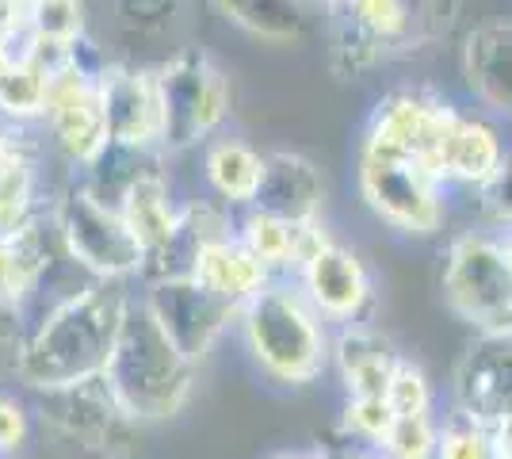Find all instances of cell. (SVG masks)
<instances>
[{"instance_id":"6da1fadb","label":"cell","mask_w":512,"mask_h":459,"mask_svg":"<svg viewBox=\"0 0 512 459\" xmlns=\"http://www.w3.org/2000/svg\"><path fill=\"white\" fill-rule=\"evenodd\" d=\"M130 299L134 291L127 284L92 280L77 295L50 306L23 333L16 379L35 394L69 391L104 379Z\"/></svg>"},{"instance_id":"7a4b0ae2","label":"cell","mask_w":512,"mask_h":459,"mask_svg":"<svg viewBox=\"0 0 512 459\" xmlns=\"http://www.w3.org/2000/svg\"><path fill=\"white\" fill-rule=\"evenodd\" d=\"M241 341L260 372L283 387H306L333 364V333L299 280H272L241 306Z\"/></svg>"},{"instance_id":"3957f363","label":"cell","mask_w":512,"mask_h":459,"mask_svg":"<svg viewBox=\"0 0 512 459\" xmlns=\"http://www.w3.org/2000/svg\"><path fill=\"white\" fill-rule=\"evenodd\" d=\"M104 383L134 425L165 421V417L180 414L184 402L192 398L195 364L172 345L169 333L157 326L142 295L130 299Z\"/></svg>"},{"instance_id":"277c9868","label":"cell","mask_w":512,"mask_h":459,"mask_svg":"<svg viewBox=\"0 0 512 459\" xmlns=\"http://www.w3.org/2000/svg\"><path fill=\"white\" fill-rule=\"evenodd\" d=\"M440 291L448 310L474 329V337L512 333V261L493 226L463 230L448 241Z\"/></svg>"},{"instance_id":"5b68a950","label":"cell","mask_w":512,"mask_h":459,"mask_svg":"<svg viewBox=\"0 0 512 459\" xmlns=\"http://www.w3.org/2000/svg\"><path fill=\"white\" fill-rule=\"evenodd\" d=\"M333 20V69L352 77L413 54L436 35L440 0H352Z\"/></svg>"},{"instance_id":"8992f818","label":"cell","mask_w":512,"mask_h":459,"mask_svg":"<svg viewBox=\"0 0 512 459\" xmlns=\"http://www.w3.org/2000/svg\"><path fill=\"white\" fill-rule=\"evenodd\" d=\"M50 219L58 226V238H62L69 261L77 264L88 280L127 284L130 276L146 272V249L130 234L123 215L100 203L81 180H73L62 196L54 199Z\"/></svg>"},{"instance_id":"52a82bcc","label":"cell","mask_w":512,"mask_h":459,"mask_svg":"<svg viewBox=\"0 0 512 459\" xmlns=\"http://www.w3.org/2000/svg\"><path fill=\"white\" fill-rule=\"evenodd\" d=\"M161 92V150L180 153L211 138L230 115V81L203 46L176 50L157 69Z\"/></svg>"},{"instance_id":"ba28073f","label":"cell","mask_w":512,"mask_h":459,"mask_svg":"<svg viewBox=\"0 0 512 459\" xmlns=\"http://www.w3.org/2000/svg\"><path fill=\"white\" fill-rule=\"evenodd\" d=\"M451 100L425 92V88H398L383 96L367 127H363L360 157H383V161H417L428 173L440 176V157L448 146V134L459 119ZM444 180V176H440Z\"/></svg>"},{"instance_id":"9c48e42d","label":"cell","mask_w":512,"mask_h":459,"mask_svg":"<svg viewBox=\"0 0 512 459\" xmlns=\"http://www.w3.org/2000/svg\"><path fill=\"white\" fill-rule=\"evenodd\" d=\"M448 184L417 161L360 157V196L367 211L406 238H436L448 222Z\"/></svg>"},{"instance_id":"30bf717a","label":"cell","mask_w":512,"mask_h":459,"mask_svg":"<svg viewBox=\"0 0 512 459\" xmlns=\"http://www.w3.org/2000/svg\"><path fill=\"white\" fill-rule=\"evenodd\" d=\"M142 303L150 306L157 326L169 333V341L192 364H199L214 349V341L241 318V306L218 299L214 291L195 284L192 276L188 280H153L142 291Z\"/></svg>"},{"instance_id":"8fae6325","label":"cell","mask_w":512,"mask_h":459,"mask_svg":"<svg viewBox=\"0 0 512 459\" xmlns=\"http://www.w3.org/2000/svg\"><path fill=\"white\" fill-rule=\"evenodd\" d=\"M46 127L54 146L62 150L65 161L81 165L96 161L107 142L104 96H100V77H88L85 69L65 66L50 77L46 92Z\"/></svg>"},{"instance_id":"7c38bea8","label":"cell","mask_w":512,"mask_h":459,"mask_svg":"<svg viewBox=\"0 0 512 459\" xmlns=\"http://www.w3.org/2000/svg\"><path fill=\"white\" fill-rule=\"evenodd\" d=\"M299 287L333 329L367 326L375 314V299H379L363 257L348 245H337V241L302 268Z\"/></svg>"},{"instance_id":"4fadbf2b","label":"cell","mask_w":512,"mask_h":459,"mask_svg":"<svg viewBox=\"0 0 512 459\" xmlns=\"http://www.w3.org/2000/svg\"><path fill=\"white\" fill-rule=\"evenodd\" d=\"M43 398V417L62 433L65 440L81 444L85 452L96 456H119L115 444H130V421L119 402L111 398L104 379L85 383V387H69V391L39 394Z\"/></svg>"},{"instance_id":"5bb4252c","label":"cell","mask_w":512,"mask_h":459,"mask_svg":"<svg viewBox=\"0 0 512 459\" xmlns=\"http://www.w3.org/2000/svg\"><path fill=\"white\" fill-rule=\"evenodd\" d=\"M451 406L486 425L512 417V333L470 341L451 375Z\"/></svg>"},{"instance_id":"9a60e30c","label":"cell","mask_w":512,"mask_h":459,"mask_svg":"<svg viewBox=\"0 0 512 459\" xmlns=\"http://www.w3.org/2000/svg\"><path fill=\"white\" fill-rule=\"evenodd\" d=\"M107 138L123 146L161 150V92L157 73L134 66H111L100 77Z\"/></svg>"},{"instance_id":"2e32d148","label":"cell","mask_w":512,"mask_h":459,"mask_svg":"<svg viewBox=\"0 0 512 459\" xmlns=\"http://www.w3.org/2000/svg\"><path fill=\"white\" fill-rule=\"evenodd\" d=\"M509 153L512 146L505 142V134L490 115L459 111V119L448 134V146H444V157H440V176H444V184L486 192L497 180V173L505 169Z\"/></svg>"},{"instance_id":"e0dca14e","label":"cell","mask_w":512,"mask_h":459,"mask_svg":"<svg viewBox=\"0 0 512 459\" xmlns=\"http://www.w3.org/2000/svg\"><path fill=\"white\" fill-rule=\"evenodd\" d=\"M463 81L490 115L512 123V23H482L463 39Z\"/></svg>"},{"instance_id":"ac0fdd59","label":"cell","mask_w":512,"mask_h":459,"mask_svg":"<svg viewBox=\"0 0 512 459\" xmlns=\"http://www.w3.org/2000/svg\"><path fill=\"white\" fill-rule=\"evenodd\" d=\"M321 199H325V180L314 161L287 150L264 157V180L253 199L256 211L302 226V222H318Z\"/></svg>"},{"instance_id":"d6986e66","label":"cell","mask_w":512,"mask_h":459,"mask_svg":"<svg viewBox=\"0 0 512 459\" xmlns=\"http://www.w3.org/2000/svg\"><path fill=\"white\" fill-rule=\"evenodd\" d=\"M402 352L371 326H344L333 333V372L341 375L344 398H386Z\"/></svg>"},{"instance_id":"ffe728a7","label":"cell","mask_w":512,"mask_h":459,"mask_svg":"<svg viewBox=\"0 0 512 459\" xmlns=\"http://www.w3.org/2000/svg\"><path fill=\"white\" fill-rule=\"evenodd\" d=\"M192 280L195 284H203L207 291H214L218 299H226V303L245 306L249 299H256L264 287L272 284L276 276L256 261L253 253H249L234 234V238L211 245V249L199 257Z\"/></svg>"},{"instance_id":"44dd1931","label":"cell","mask_w":512,"mask_h":459,"mask_svg":"<svg viewBox=\"0 0 512 459\" xmlns=\"http://www.w3.org/2000/svg\"><path fill=\"white\" fill-rule=\"evenodd\" d=\"M203 173H207L214 199H222L234 211H245L253 207L260 180H264V153H256L241 138H218L203 157Z\"/></svg>"},{"instance_id":"7402d4cb","label":"cell","mask_w":512,"mask_h":459,"mask_svg":"<svg viewBox=\"0 0 512 459\" xmlns=\"http://www.w3.org/2000/svg\"><path fill=\"white\" fill-rule=\"evenodd\" d=\"M35 188H39V161L35 146L23 142V134H8V150L0 157V238L20 234L27 222L39 219L35 211Z\"/></svg>"},{"instance_id":"603a6c76","label":"cell","mask_w":512,"mask_h":459,"mask_svg":"<svg viewBox=\"0 0 512 459\" xmlns=\"http://www.w3.org/2000/svg\"><path fill=\"white\" fill-rule=\"evenodd\" d=\"M123 222L130 226V234L138 238V245L146 249V264L169 245L172 230H176V207H172V192H169V180L161 169L146 173L134 188L127 192L123 207H119Z\"/></svg>"},{"instance_id":"cb8c5ba5","label":"cell","mask_w":512,"mask_h":459,"mask_svg":"<svg viewBox=\"0 0 512 459\" xmlns=\"http://www.w3.org/2000/svg\"><path fill=\"white\" fill-rule=\"evenodd\" d=\"M214 8L268 43H302L310 35V8L306 0H214Z\"/></svg>"},{"instance_id":"d4e9b609","label":"cell","mask_w":512,"mask_h":459,"mask_svg":"<svg viewBox=\"0 0 512 459\" xmlns=\"http://www.w3.org/2000/svg\"><path fill=\"white\" fill-rule=\"evenodd\" d=\"M295 238H299V226L276 219V215H264L256 207L237 211V241L276 280H295Z\"/></svg>"},{"instance_id":"484cf974","label":"cell","mask_w":512,"mask_h":459,"mask_svg":"<svg viewBox=\"0 0 512 459\" xmlns=\"http://www.w3.org/2000/svg\"><path fill=\"white\" fill-rule=\"evenodd\" d=\"M50 69L43 62H35L31 54L16 58L12 66L0 73V115L23 127L31 119H43L46 115V92H50Z\"/></svg>"},{"instance_id":"4316f807","label":"cell","mask_w":512,"mask_h":459,"mask_svg":"<svg viewBox=\"0 0 512 459\" xmlns=\"http://www.w3.org/2000/svg\"><path fill=\"white\" fill-rule=\"evenodd\" d=\"M27 27L31 39L39 43L73 46L85 39V4L81 0H35L27 8Z\"/></svg>"},{"instance_id":"83f0119b","label":"cell","mask_w":512,"mask_h":459,"mask_svg":"<svg viewBox=\"0 0 512 459\" xmlns=\"http://www.w3.org/2000/svg\"><path fill=\"white\" fill-rule=\"evenodd\" d=\"M436 459H493L490 425L478 417L463 414L459 406H451L440 417V452Z\"/></svg>"},{"instance_id":"f1b7e54d","label":"cell","mask_w":512,"mask_h":459,"mask_svg":"<svg viewBox=\"0 0 512 459\" xmlns=\"http://www.w3.org/2000/svg\"><path fill=\"white\" fill-rule=\"evenodd\" d=\"M440 452V414L398 417L379 444L383 459H436Z\"/></svg>"},{"instance_id":"f546056e","label":"cell","mask_w":512,"mask_h":459,"mask_svg":"<svg viewBox=\"0 0 512 459\" xmlns=\"http://www.w3.org/2000/svg\"><path fill=\"white\" fill-rule=\"evenodd\" d=\"M394 406L386 398H344L341 410V429L348 440H356L363 448L379 452V444L386 440V433L394 429Z\"/></svg>"},{"instance_id":"4dcf8cb0","label":"cell","mask_w":512,"mask_h":459,"mask_svg":"<svg viewBox=\"0 0 512 459\" xmlns=\"http://www.w3.org/2000/svg\"><path fill=\"white\" fill-rule=\"evenodd\" d=\"M386 402L394 406L398 417H417V414H436V391H432V379L425 375V368L417 360L402 356L394 379H390V391Z\"/></svg>"},{"instance_id":"1f68e13d","label":"cell","mask_w":512,"mask_h":459,"mask_svg":"<svg viewBox=\"0 0 512 459\" xmlns=\"http://www.w3.org/2000/svg\"><path fill=\"white\" fill-rule=\"evenodd\" d=\"M35 299V276L16 253L12 238H0V310L23 314L27 303Z\"/></svg>"},{"instance_id":"d6a6232c","label":"cell","mask_w":512,"mask_h":459,"mask_svg":"<svg viewBox=\"0 0 512 459\" xmlns=\"http://www.w3.org/2000/svg\"><path fill=\"white\" fill-rule=\"evenodd\" d=\"M478 196H482V211L490 215L493 230H512V153L505 161V169L497 173V180Z\"/></svg>"},{"instance_id":"836d02e7","label":"cell","mask_w":512,"mask_h":459,"mask_svg":"<svg viewBox=\"0 0 512 459\" xmlns=\"http://www.w3.org/2000/svg\"><path fill=\"white\" fill-rule=\"evenodd\" d=\"M31 437V417L23 410L16 398H4L0 394V456H12L20 452Z\"/></svg>"},{"instance_id":"e575fe53","label":"cell","mask_w":512,"mask_h":459,"mask_svg":"<svg viewBox=\"0 0 512 459\" xmlns=\"http://www.w3.org/2000/svg\"><path fill=\"white\" fill-rule=\"evenodd\" d=\"M27 31V8L20 0H0V39H16Z\"/></svg>"},{"instance_id":"d590c367","label":"cell","mask_w":512,"mask_h":459,"mask_svg":"<svg viewBox=\"0 0 512 459\" xmlns=\"http://www.w3.org/2000/svg\"><path fill=\"white\" fill-rule=\"evenodd\" d=\"M493 459H512V417H501L490 425Z\"/></svg>"},{"instance_id":"8d00e7d4","label":"cell","mask_w":512,"mask_h":459,"mask_svg":"<svg viewBox=\"0 0 512 459\" xmlns=\"http://www.w3.org/2000/svg\"><path fill=\"white\" fill-rule=\"evenodd\" d=\"M268 459H329L325 452H318V448H295V452H276V456Z\"/></svg>"},{"instance_id":"74e56055","label":"cell","mask_w":512,"mask_h":459,"mask_svg":"<svg viewBox=\"0 0 512 459\" xmlns=\"http://www.w3.org/2000/svg\"><path fill=\"white\" fill-rule=\"evenodd\" d=\"M314 4H318L321 12H329V16H341V12L348 8V4H352V0H314Z\"/></svg>"},{"instance_id":"f35d334b","label":"cell","mask_w":512,"mask_h":459,"mask_svg":"<svg viewBox=\"0 0 512 459\" xmlns=\"http://www.w3.org/2000/svg\"><path fill=\"white\" fill-rule=\"evenodd\" d=\"M348 459H383L379 452H371V448H360V452H352Z\"/></svg>"},{"instance_id":"ab89813d","label":"cell","mask_w":512,"mask_h":459,"mask_svg":"<svg viewBox=\"0 0 512 459\" xmlns=\"http://www.w3.org/2000/svg\"><path fill=\"white\" fill-rule=\"evenodd\" d=\"M8 134H12V123H8V127H0V157H4V150H8Z\"/></svg>"},{"instance_id":"60d3db41","label":"cell","mask_w":512,"mask_h":459,"mask_svg":"<svg viewBox=\"0 0 512 459\" xmlns=\"http://www.w3.org/2000/svg\"><path fill=\"white\" fill-rule=\"evenodd\" d=\"M497 234L505 241V253H509V261H512V230H497Z\"/></svg>"}]
</instances>
